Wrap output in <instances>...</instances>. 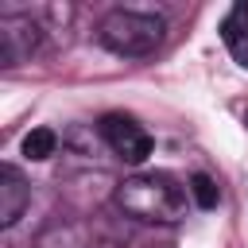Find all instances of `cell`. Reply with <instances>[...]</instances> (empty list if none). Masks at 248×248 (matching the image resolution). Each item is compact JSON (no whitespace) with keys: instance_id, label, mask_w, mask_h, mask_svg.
<instances>
[{"instance_id":"1","label":"cell","mask_w":248,"mask_h":248,"mask_svg":"<svg viewBox=\"0 0 248 248\" xmlns=\"http://www.w3.org/2000/svg\"><path fill=\"white\" fill-rule=\"evenodd\" d=\"M186 190L190 186H182L167 170H143V174H132L116 186V205L136 221L174 225L186 217Z\"/></svg>"},{"instance_id":"2","label":"cell","mask_w":248,"mask_h":248,"mask_svg":"<svg viewBox=\"0 0 248 248\" xmlns=\"http://www.w3.org/2000/svg\"><path fill=\"white\" fill-rule=\"evenodd\" d=\"M97 43L108 46L112 54H151L163 43V19L151 12H132V8H116L97 23Z\"/></svg>"},{"instance_id":"3","label":"cell","mask_w":248,"mask_h":248,"mask_svg":"<svg viewBox=\"0 0 248 248\" xmlns=\"http://www.w3.org/2000/svg\"><path fill=\"white\" fill-rule=\"evenodd\" d=\"M39 39H43V31L35 27L31 16H16V12H4L0 16V62L4 66L27 62L39 50Z\"/></svg>"},{"instance_id":"4","label":"cell","mask_w":248,"mask_h":248,"mask_svg":"<svg viewBox=\"0 0 248 248\" xmlns=\"http://www.w3.org/2000/svg\"><path fill=\"white\" fill-rule=\"evenodd\" d=\"M101 132H105L108 147H112L124 163H143V159L151 155V147H155V140H151L132 116H124V112H108V116L101 120Z\"/></svg>"},{"instance_id":"5","label":"cell","mask_w":248,"mask_h":248,"mask_svg":"<svg viewBox=\"0 0 248 248\" xmlns=\"http://www.w3.org/2000/svg\"><path fill=\"white\" fill-rule=\"evenodd\" d=\"M27 202H31L27 178H23L12 163H4V167H0V225H4V229L16 225V221L23 217V209H27Z\"/></svg>"},{"instance_id":"6","label":"cell","mask_w":248,"mask_h":248,"mask_svg":"<svg viewBox=\"0 0 248 248\" xmlns=\"http://www.w3.org/2000/svg\"><path fill=\"white\" fill-rule=\"evenodd\" d=\"M221 39H225L229 54L248 70V4H236V8L225 16V23H221Z\"/></svg>"},{"instance_id":"7","label":"cell","mask_w":248,"mask_h":248,"mask_svg":"<svg viewBox=\"0 0 248 248\" xmlns=\"http://www.w3.org/2000/svg\"><path fill=\"white\" fill-rule=\"evenodd\" d=\"M54 147H58L54 128H31V132L23 136V155H27V159H50Z\"/></svg>"},{"instance_id":"8","label":"cell","mask_w":248,"mask_h":248,"mask_svg":"<svg viewBox=\"0 0 248 248\" xmlns=\"http://www.w3.org/2000/svg\"><path fill=\"white\" fill-rule=\"evenodd\" d=\"M190 194H194V202H198L202 209H213V205H217V182H213L209 174H194V178H190Z\"/></svg>"}]
</instances>
